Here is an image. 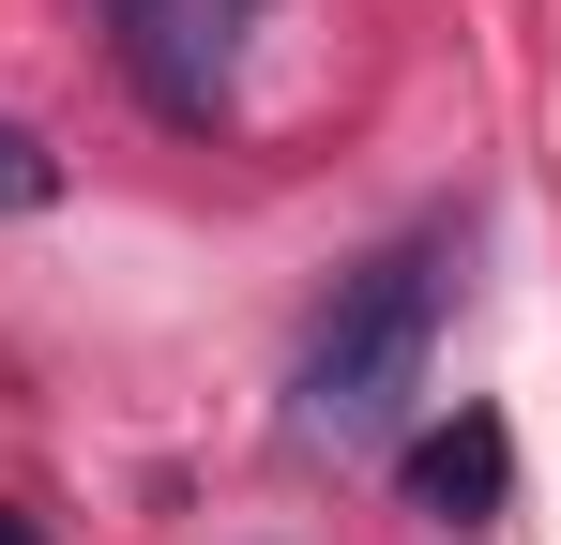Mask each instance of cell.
Segmentation results:
<instances>
[{
    "mask_svg": "<svg viewBox=\"0 0 561 545\" xmlns=\"http://www.w3.org/2000/svg\"><path fill=\"white\" fill-rule=\"evenodd\" d=\"M456 258H470V228L440 212V228L379 243V258L334 288V318L288 363V425H304V440H394V425H410L425 349H440V318H456Z\"/></svg>",
    "mask_w": 561,
    "mask_h": 545,
    "instance_id": "6da1fadb",
    "label": "cell"
},
{
    "mask_svg": "<svg viewBox=\"0 0 561 545\" xmlns=\"http://www.w3.org/2000/svg\"><path fill=\"white\" fill-rule=\"evenodd\" d=\"M259 31V0H106V46H122V77L152 91L168 121H213L228 106V46Z\"/></svg>",
    "mask_w": 561,
    "mask_h": 545,
    "instance_id": "7a4b0ae2",
    "label": "cell"
},
{
    "mask_svg": "<svg viewBox=\"0 0 561 545\" xmlns=\"http://www.w3.org/2000/svg\"><path fill=\"white\" fill-rule=\"evenodd\" d=\"M501 485H516V440H501V425H485V409H470V425H440V440L410 454V500H425V515H501Z\"/></svg>",
    "mask_w": 561,
    "mask_h": 545,
    "instance_id": "3957f363",
    "label": "cell"
},
{
    "mask_svg": "<svg viewBox=\"0 0 561 545\" xmlns=\"http://www.w3.org/2000/svg\"><path fill=\"white\" fill-rule=\"evenodd\" d=\"M0 197H15V212H46V197H61V167H46V137H31V121H0Z\"/></svg>",
    "mask_w": 561,
    "mask_h": 545,
    "instance_id": "277c9868",
    "label": "cell"
}]
</instances>
